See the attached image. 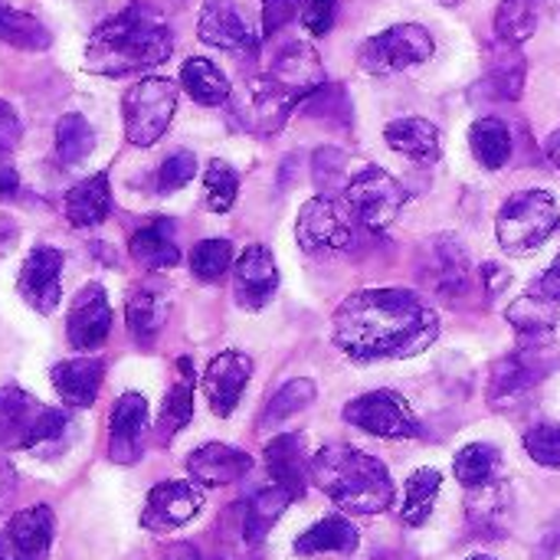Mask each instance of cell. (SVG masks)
I'll list each match as a JSON object with an SVG mask.
<instances>
[{
	"mask_svg": "<svg viewBox=\"0 0 560 560\" xmlns=\"http://www.w3.org/2000/svg\"><path fill=\"white\" fill-rule=\"evenodd\" d=\"M331 328L351 361H404L440 338V315L420 292L361 289L338 305Z\"/></svg>",
	"mask_w": 560,
	"mask_h": 560,
	"instance_id": "6da1fadb",
	"label": "cell"
},
{
	"mask_svg": "<svg viewBox=\"0 0 560 560\" xmlns=\"http://www.w3.org/2000/svg\"><path fill=\"white\" fill-rule=\"evenodd\" d=\"M174 52L171 26L148 3H131L108 16L85 46V69L98 75H128L167 62Z\"/></svg>",
	"mask_w": 560,
	"mask_h": 560,
	"instance_id": "7a4b0ae2",
	"label": "cell"
},
{
	"mask_svg": "<svg viewBox=\"0 0 560 560\" xmlns=\"http://www.w3.org/2000/svg\"><path fill=\"white\" fill-rule=\"evenodd\" d=\"M312 482L348 515H381L397 499L387 466L345 443L322 446L312 456Z\"/></svg>",
	"mask_w": 560,
	"mask_h": 560,
	"instance_id": "3957f363",
	"label": "cell"
},
{
	"mask_svg": "<svg viewBox=\"0 0 560 560\" xmlns=\"http://www.w3.org/2000/svg\"><path fill=\"white\" fill-rule=\"evenodd\" d=\"M72 420L59 407L39 404L20 387H0V450H26L33 456L59 453L69 443Z\"/></svg>",
	"mask_w": 560,
	"mask_h": 560,
	"instance_id": "277c9868",
	"label": "cell"
},
{
	"mask_svg": "<svg viewBox=\"0 0 560 560\" xmlns=\"http://www.w3.org/2000/svg\"><path fill=\"white\" fill-rule=\"evenodd\" d=\"M558 226V200L551 190H541V187L512 194L495 217V236L509 256H528V253L541 249L555 236Z\"/></svg>",
	"mask_w": 560,
	"mask_h": 560,
	"instance_id": "5b68a950",
	"label": "cell"
},
{
	"mask_svg": "<svg viewBox=\"0 0 560 560\" xmlns=\"http://www.w3.org/2000/svg\"><path fill=\"white\" fill-rule=\"evenodd\" d=\"M177 112V85L171 79H141L121 98L125 135L135 148H151L164 138Z\"/></svg>",
	"mask_w": 560,
	"mask_h": 560,
	"instance_id": "8992f818",
	"label": "cell"
},
{
	"mask_svg": "<svg viewBox=\"0 0 560 560\" xmlns=\"http://www.w3.org/2000/svg\"><path fill=\"white\" fill-rule=\"evenodd\" d=\"M433 36L427 26L420 23H397L387 26L377 36H368L358 49V66L371 75H390V72H404L410 66H420L427 59H433Z\"/></svg>",
	"mask_w": 560,
	"mask_h": 560,
	"instance_id": "52a82bcc",
	"label": "cell"
},
{
	"mask_svg": "<svg viewBox=\"0 0 560 560\" xmlns=\"http://www.w3.org/2000/svg\"><path fill=\"white\" fill-rule=\"evenodd\" d=\"M345 203L351 207L361 226L381 233L407 207V190L384 167H361L345 187Z\"/></svg>",
	"mask_w": 560,
	"mask_h": 560,
	"instance_id": "ba28073f",
	"label": "cell"
},
{
	"mask_svg": "<svg viewBox=\"0 0 560 560\" xmlns=\"http://www.w3.org/2000/svg\"><path fill=\"white\" fill-rule=\"evenodd\" d=\"M341 417L381 440H413L420 436V420L410 410V404L394 394V390H371L354 397L351 404H345Z\"/></svg>",
	"mask_w": 560,
	"mask_h": 560,
	"instance_id": "9c48e42d",
	"label": "cell"
},
{
	"mask_svg": "<svg viewBox=\"0 0 560 560\" xmlns=\"http://www.w3.org/2000/svg\"><path fill=\"white\" fill-rule=\"evenodd\" d=\"M354 226H358V217L351 213V207L345 200L318 194L299 210L295 240L305 253L348 249L354 240Z\"/></svg>",
	"mask_w": 560,
	"mask_h": 560,
	"instance_id": "30bf717a",
	"label": "cell"
},
{
	"mask_svg": "<svg viewBox=\"0 0 560 560\" xmlns=\"http://www.w3.org/2000/svg\"><path fill=\"white\" fill-rule=\"evenodd\" d=\"M548 348H518L515 354L495 361L492 377H489V407L499 413L515 410L518 404H525V397L548 377V361H545Z\"/></svg>",
	"mask_w": 560,
	"mask_h": 560,
	"instance_id": "8fae6325",
	"label": "cell"
},
{
	"mask_svg": "<svg viewBox=\"0 0 560 560\" xmlns=\"http://www.w3.org/2000/svg\"><path fill=\"white\" fill-rule=\"evenodd\" d=\"M420 282L443 299H459L469 292L472 262H469L466 249L459 246V240H453V236L427 240L423 256H420Z\"/></svg>",
	"mask_w": 560,
	"mask_h": 560,
	"instance_id": "7c38bea8",
	"label": "cell"
},
{
	"mask_svg": "<svg viewBox=\"0 0 560 560\" xmlns=\"http://www.w3.org/2000/svg\"><path fill=\"white\" fill-rule=\"evenodd\" d=\"M59 276H62V253L56 246H33L16 279L20 299L39 315H52L62 302Z\"/></svg>",
	"mask_w": 560,
	"mask_h": 560,
	"instance_id": "4fadbf2b",
	"label": "cell"
},
{
	"mask_svg": "<svg viewBox=\"0 0 560 560\" xmlns=\"http://www.w3.org/2000/svg\"><path fill=\"white\" fill-rule=\"evenodd\" d=\"M112 335V305H108V292L98 282H89L69 312L66 322V338L75 351H98Z\"/></svg>",
	"mask_w": 560,
	"mask_h": 560,
	"instance_id": "5bb4252c",
	"label": "cell"
},
{
	"mask_svg": "<svg viewBox=\"0 0 560 560\" xmlns=\"http://www.w3.org/2000/svg\"><path fill=\"white\" fill-rule=\"evenodd\" d=\"M148 433V400L141 394H121L108 417V459L118 466H135L144 453Z\"/></svg>",
	"mask_w": 560,
	"mask_h": 560,
	"instance_id": "9a60e30c",
	"label": "cell"
},
{
	"mask_svg": "<svg viewBox=\"0 0 560 560\" xmlns=\"http://www.w3.org/2000/svg\"><path fill=\"white\" fill-rule=\"evenodd\" d=\"M279 289V269L272 253L262 243H253L240 253V259L233 262V292L236 302L249 312H259L272 302Z\"/></svg>",
	"mask_w": 560,
	"mask_h": 560,
	"instance_id": "2e32d148",
	"label": "cell"
},
{
	"mask_svg": "<svg viewBox=\"0 0 560 560\" xmlns=\"http://www.w3.org/2000/svg\"><path fill=\"white\" fill-rule=\"evenodd\" d=\"M253 377V358L243 351H223L217 354L203 371V394L217 417H230L240 407V397Z\"/></svg>",
	"mask_w": 560,
	"mask_h": 560,
	"instance_id": "e0dca14e",
	"label": "cell"
},
{
	"mask_svg": "<svg viewBox=\"0 0 560 560\" xmlns=\"http://www.w3.org/2000/svg\"><path fill=\"white\" fill-rule=\"evenodd\" d=\"M197 36L217 49L230 52H256L259 36L253 33L249 20L233 0H207L197 20Z\"/></svg>",
	"mask_w": 560,
	"mask_h": 560,
	"instance_id": "ac0fdd59",
	"label": "cell"
},
{
	"mask_svg": "<svg viewBox=\"0 0 560 560\" xmlns=\"http://www.w3.org/2000/svg\"><path fill=\"white\" fill-rule=\"evenodd\" d=\"M203 509V492L190 482H161L148 492V505L141 512V525L148 532H174L187 525Z\"/></svg>",
	"mask_w": 560,
	"mask_h": 560,
	"instance_id": "d6986e66",
	"label": "cell"
},
{
	"mask_svg": "<svg viewBox=\"0 0 560 560\" xmlns=\"http://www.w3.org/2000/svg\"><path fill=\"white\" fill-rule=\"evenodd\" d=\"M52 528H56V518H52L49 505L23 509L0 532V555L23 560H43L49 555V545H52Z\"/></svg>",
	"mask_w": 560,
	"mask_h": 560,
	"instance_id": "ffe728a7",
	"label": "cell"
},
{
	"mask_svg": "<svg viewBox=\"0 0 560 560\" xmlns=\"http://www.w3.org/2000/svg\"><path fill=\"white\" fill-rule=\"evenodd\" d=\"M276 85H282L295 102H305L312 92H318L325 85V69L318 52L308 43H289L276 52L269 72H266Z\"/></svg>",
	"mask_w": 560,
	"mask_h": 560,
	"instance_id": "44dd1931",
	"label": "cell"
},
{
	"mask_svg": "<svg viewBox=\"0 0 560 560\" xmlns=\"http://www.w3.org/2000/svg\"><path fill=\"white\" fill-rule=\"evenodd\" d=\"M299 102L282 89L276 85L269 75H259L246 85V95L240 102V118L246 128L259 131V135H272L285 125V118L292 115Z\"/></svg>",
	"mask_w": 560,
	"mask_h": 560,
	"instance_id": "7402d4cb",
	"label": "cell"
},
{
	"mask_svg": "<svg viewBox=\"0 0 560 560\" xmlns=\"http://www.w3.org/2000/svg\"><path fill=\"white\" fill-rule=\"evenodd\" d=\"M266 469L272 486L302 499L312 479V459L305 456V440L299 433H282L266 446Z\"/></svg>",
	"mask_w": 560,
	"mask_h": 560,
	"instance_id": "603a6c76",
	"label": "cell"
},
{
	"mask_svg": "<svg viewBox=\"0 0 560 560\" xmlns=\"http://www.w3.org/2000/svg\"><path fill=\"white\" fill-rule=\"evenodd\" d=\"M509 325L518 335V348H555L558 305L528 289L522 299L509 305Z\"/></svg>",
	"mask_w": 560,
	"mask_h": 560,
	"instance_id": "cb8c5ba5",
	"label": "cell"
},
{
	"mask_svg": "<svg viewBox=\"0 0 560 560\" xmlns=\"http://www.w3.org/2000/svg\"><path fill=\"white\" fill-rule=\"evenodd\" d=\"M249 469H253V456L236 446H226V443H207L187 456L190 479L200 486H210V489L240 482Z\"/></svg>",
	"mask_w": 560,
	"mask_h": 560,
	"instance_id": "d4e9b609",
	"label": "cell"
},
{
	"mask_svg": "<svg viewBox=\"0 0 560 560\" xmlns=\"http://www.w3.org/2000/svg\"><path fill=\"white\" fill-rule=\"evenodd\" d=\"M512 492L509 486L499 479L492 486L482 489H469L466 499V515H469V528L482 538H505L512 528Z\"/></svg>",
	"mask_w": 560,
	"mask_h": 560,
	"instance_id": "484cf974",
	"label": "cell"
},
{
	"mask_svg": "<svg viewBox=\"0 0 560 560\" xmlns=\"http://www.w3.org/2000/svg\"><path fill=\"white\" fill-rule=\"evenodd\" d=\"M384 138L397 154L423 167L436 164L443 154V131L430 118H397L384 128Z\"/></svg>",
	"mask_w": 560,
	"mask_h": 560,
	"instance_id": "4316f807",
	"label": "cell"
},
{
	"mask_svg": "<svg viewBox=\"0 0 560 560\" xmlns=\"http://www.w3.org/2000/svg\"><path fill=\"white\" fill-rule=\"evenodd\" d=\"M49 381L56 387V394L69 404V407H92L98 397V387L105 381V364L98 358H72V361H59L49 371Z\"/></svg>",
	"mask_w": 560,
	"mask_h": 560,
	"instance_id": "83f0119b",
	"label": "cell"
},
{
	"mask_svg": "<svg viewBox=\"0 0 560 560\" xmlns=\"http://www.w3.org/2000/svg\"><path fill=\"white\" fill-rule=\"evenodd\" d=\"M62 213H66V220L75 230H89V226L105 223L108 213H112V184H108V174L102 171V174H92V177L72 184L66 190Z\"/></svg>",
	"mask_w": 560,
	"mask_h": 560,
	"instance_id": "f1b7e54d",
	"label": "cell"
},
{
	"mask_svg": "<svg viewBox=\"0 0 560 560\" xmlns=\"http://www.w3.org/2000/svg\"><path fill=\"white\" fill-rule=\"evenodd\" d=\"M479 85H482L486 98H502V102L522 98V92H525V56L518 52V46L495 43V49L489 52L486 79Z\"/></svg>",
	"mask_w": 560,
	"mask_h": 560,
	"instance_id": "f546056e",
	"label": "cell"
},
{
	"mask_svg": "<svg viewBox=\"0 0 560 560\" xmlns=\"http://www.w3.org/2000/svg\"><path fill=\"white\" fill-rule=\"evenodd\" d=\"M128 253L144 269H174L180 262V249L174 243V223L167 217L141 226L128 240Z\"/></svg>",
	"mask_w": 560,
	"mask_h": 560,
	"instance_id": "4dcf8cb0",
	"label": "cell"
},
{
	"mask_svg": "<svg viewBox=\"0 0 560 560\" xmlns=\"http://www.w3.org/2000/svg\"><path fill=\"white\" fill-rule=\"evenodd\" d=\"M361 545L358 528L341 518V515H328L322 522H315L308 532H302L295 538V555L302 558H315V555H354Z\"/></svg>",
	"mask_w": 560,
	"mask_h": 560,
	"instance_id": "1f68e13d",
	"label": "cell"
},
{
	"mask_svg": "<svg viewBox=\"0 0 560 560\" xmlns=\"http://www.w3.org/2000/svg\"><path fill=\"white\" fill-rule=\"evenodd\" d=\"M177 371H180V381L167 390L164 404H161V413L154 420V436L158 443H171L194 417V371H190V361H177Z\"/></svg>",
	"mask_w": 560,
	"mask_h": 560,
	"instance_id": "d6a6232c",
	"label": "cell"
},
{
	"mask_svg": "<svg viewBox=\"0 0 560 560\" xmlns=\"http://www.w3.org/2000/svg\"><path fill=\"white\" fill-rule=\"evenodd\" d=\"M180 89L197 102V105H207V108H217L223 102H230L233 89H230V79L220 72L217 62L203 59V56H190L184 66H180Z\"/></svg>",
	"mask_w": 560,
	"mask_h": 560,
	"instance_id": "836d02e7",
	"label": "cell"
},
{
	"mask_svg": "<svg viewBox=\"0 0 560 560\" xmlns=\"http://www.w3.org/2000/svg\"><path fill=\"white\" fill-rule=\"evenodd\" d=\"M469 148H472V158L486 171H499V167L509 164L515 138H512V128L502 118H479L469 128Z\"/></svg>",
	"mask_w": 560,
	"mask_h": 560,
	"instance_id": "e575fe53",
	"label": "cell"
},
{
	"mask_svg": "<svg viewBox=\"0 0 560 560\" xmlns=\"http://www.w3.org/2000/svg\"><path fill=\"white\" fill-rule=\"evenodd\" d=\"M125 318H128L131 338L141 348H148V345H154V338L161 335V328L167 322V299L151 289H138L125 302Z\"/></svg>",
	"mask_w": 560,
	"mask_h": 560,
	"instance_id": "d590c367",
	"label": "cell"
},
{
	"mask_svg": "<svg viewBox=\"0 0 560 560\" xmlns=\"http://www.w3.org/2000/svg\"><path fill=\"white\" fill-rule=\"evenodd\" d=\"M502 466H505V459H502L499 446H492V443H469L453 459V472L466 489H482V486L499 482Z\"/></svg>",
	"mask_w": 560,
	"mask_h": 560,
	"instance_id": "8d00e7d4",
	"label": "cell"
},
{
	"mask_svg": "<svg viewBox=\"0 0 560 560\" xmlns=\"http://www.w3.org/2000/svg\"><path fill=\"white\" fill-rule=\"evenodd\" d=\"M289 502H295V499L285 489H279V486L259 489L243 505V538H246V545H259L272 532V525L282 518V512L289 509Z\"/></svg>",
	"mask_w": 560,
	"mask_h": 560,
	"instance_id": "74e56055",
	"label": "cell"
},
{
	"mask_svg": "<svg viewBox=\"0 0 560 560\" xmlns=\"http://www.w3.org/2000/svg\"><path fill=\"white\" fill-rule=\"evenodd\" d=\"M548 10V0H502L495 10V36L499 43L522 46L535 36L541 26V16Z\"/></svg>",
	"mask_w": 560,
	"mask_h": 560,
	"instance_id": "f35d334b",
	"label": "cell"
},
{
	"mask_svg": "<svg viewBox=\"0 0 560 560\" xmlns=\"http://www.w3.org/2000/svg\"><path fill=\"white\" fill-rule=\"evenodd\" d=\"M443 476L436 469H417L407 486H404V505H400V522L407 528H423L433 515V505L440 499Z\"/></svg>",
	"mask_w": 560,
	"mask_h": 560,
	"instance_id": "ab89813d",
	"label": "cell"
},
{
	"mask_svg": "<svg viewBox=\"0 0 560 560\" xmlns=\"http://www.w3.org/2000/svg\"><path fill=\"white\" fill-rule=\"evenodd\" d=\"M0 43H7L13 49L39 52L52 43V36L33 13H23V10L10 7L7 0H0Z\"/></svg>",
	"mask_w": 560,
	"mask_h": 560,
	"instance_id": "60d3db41",
	"label": "cell"
},
{
	"mask_svg": "<svg viewBox=\"0 0 560 560\" xmlns=\"http://www.w3.org/2000/svg\"><path fill=\"white\" fill-rule=\"evenodd\" d=\"M95 151V131L85 115L69 112L56 121V158L62 164H82Z\"/></svg>",
	"mask_w": 560,
	"mask_h": 560,
	"instance_id": "b9f144b4",
	"label": "cell"
},
{
	"mask_svg": "<svg viewBox=\"0 0 560 560\" xmlns=\"http://www.w3.org/2000/svg\"><path fill=\"white\" fill-rule=\"evenodd\" d=\"M233 269V243L230 240H200L190 249V272L200 282H220Z\"/></svg>",
	"mask_w": 560,
	"mask_h": 560,
	"instance_id": "7bdbcfd3",
	"label": "cell"
},
{
	"mask_svg": "<svg viewBox=\"0 0 560 560\" xmlns=\"http://www.w3.org/2000/svg\"><path fill=\"white\" fill-rule=\"evenodd\" d=\"M312 400H315V384H312L308 377L289 381V384L279 387V394L269 400V407H266V413H262V427H279V423H285L289 417L302 413Z\"/></svg>",
	"mask_w": 560,
	"mask_h": 560,
	"instance_id": "ee69618b",
	"label": "cell"
},
{
	"mask_svg": "<svg viewBox=\"0 0 560 560\" xmlns=\"http://www.w3.org/2000/svg\"><path fill=\"white\" fill-rule=\"evenodd\" d=\"M203 190H207V207L213 213H226L236 203L240 194V174L226 164V161H210L207 174H203Z\"/></svg>",
	"mask_w": 560,
	"mask_h": 560,
	"instance_id": "f6af8a7d",
	"label": "cell"
},
{
	"mask_svg": "<svg viewBox=\"0 0 560 560\" xmlns=\"http://www.w3.org/2000/svg\"><path fill=\"white\" fill-rule=\"evenodd\" d=\"M312 177H315V187L325 194V197H335L338 190L348 187V158L335 148H318L315 158H312Z\"/></svg>",
	"mask_w": 560,
	"mask_h": 560,
	"instance_id": "bcb514c9",
	"label": "cell"
},
{
	"mask_svg": "<svg viewBox=\"0 0 560 560\" xmlns=\"http://www.w3.org/2000/svg\"><path fill=\"white\" fill-rule=\"evenodd\" d=\"M525 453L545 469H560V423L532 427L525 433Z\"/></svg>",
	"mask_w": 560,
	"mask_h": 560,
	"instance_id": "7dc6e473",
	"label": "cell"
},
{
	"mask_svg": "<svg viewBox=\"0 0 560 560\" xmlns=\"http://www.w3.org/2000/svg\"><path fill=\"white\" fill-rule=\"evenodd\" d=\"M194 174H197V158L190 151H174L158 167V194H174V190L187 187L194 180Z\"/></svg>",
	"mask_w": 560,
	"mask_h": 560,
	"instance_id": "c3c4849f",
	"label": "cell"
},
{
	"mask_svg": "<svg viewBox=\"0 0 560 560\" xmlns=\"http://www.w3.org/2000/svg\"><path fill=\"white\" fill-rule=\"evenodd\" d=\"M305 0H262V36H276L295 16H302Z\"/></svg>",
	"mask_w": 560,
	"mask_h": 560,
	"instance_id": "681fc988",
	"label": "cell"
},
{
	"mask_svg": "<svg viewBox=\"0 0 560 560\" xmlns=\"http://www.w3.org/2000/svg\"><path fill=\"white\" fill-rule=\"evenodd\" d=\"M335 13H338V0H305L302 7V26L312 36H328L335 26Z\"/></svg>",
	"mask_w": 560,
	"mask_h": 560,
	"instance_id": "f907efd6",
	"label": "cell"
},
{
	"mask_svg": "<svg viewBox=\"0 0 560 560\" xmlns=\"http://www.w3.org/2000/svg\"><path fill=\"white\" fill-rule=\"evenodd\" d=\"M20 138H23V121H20V115L13 112V105L0 98V148L10 151V148L20 144Z\"/></svg>",
	"mask_w": 560,
	"mask_h": 560,
	"instance_id": "816d5d0a",
	"label": "cell"
},
{
	"mask_svg": "<svg viewBox=\"0 0 560 560\" xmlns=\"http://www.w3.org/2000/svg\"><path fill=\"white\" fill-rule=\"evenodd\" d=\"M479 279H482V292H486L489 299H495L502 289H509V285H512V276H509L499 262H486V266H479Z\"/></svg>",
	"mask_w": 560,
	"mask_h": 560,
	"instance_id": "f5cc1de1",
	"label": "cell"
},
{
	"mask_svg": "<svg viewBox=\"0 0 560 560\" xmlns=\"http://www.w3.org/2000/svg\"><path fill=\"white\" fill-rule=\"evenodd\" d=\"M541 299H548V302H555V305H560V253H558V259L551 262V269L532 285Z\"/></svg>",
	"mask_w": 560,
	"mask_h": 560,
	"instance_id": "db71d44e",
	"label": "cell"
},
{
	"mask_svg": "<svg viewBox=\"0 0 560 560\" xmlns=\"http://www.w3.org/2000/svg\"><path fill=\"white\" fill-rule=\"evenodd\" d=\"M16 240H20V226H16V220H13L10 213H3V210H0V259L16 246Z\"/></svg>",
	"mask_w": 560,
	"mask_h": 560,
	"instance_id": "11a10c76",
	"label": "cell"
},
{
	"mask_svg": "<svg viewBox=\"0 0 560 560\" xmlns=\"http://www.w3.org/2000/svg\"><path fill=\"white\" fill-rule=\"evenodd\" d=\"M20 187V174L10 161V151L0 148V194H13Z\"/></svg>",
	"mask_w": 560,
	"mask_h": 560,
	"instance_id": "9f6ffc18",
	"label": "cell"
},
{
	"mask_svg": "<svg viewBox=\"0 0 560 560\" xmlns=\"http://www.w3.org/2000/svg\"><path fill=\"white\" fill-rule=\"evenodd\" d=\"M13 492H16V469L7 459H0V512L10 505Z\"/></svg>",
	"mask_w": 560,
	"mask_h": 560,
	"instance_id": "6f0895ef",
	"label": "cell"
},
{
	"mask_svg": "<svg viewBox=\"0 0 560 560\" xmlns=\"http://www.w3.org/2000/svg\"><path fill=\"white\" fill-rule=\"evenodd\" d=\"M545 151H548V161H551V164H555V167L560 171V128L555 131V135H551V138H548Z\"/></svg>",
	"mask_w": 560,
	"mask_h": 560,
	"instance_id": "680465c9",
	"label": "cell"
},
{
	"mask_svg": "<svg viewBox=\"0 0 560 560\" xmlns=\"http://www.w3.org/2000/svg\"><path fill=\"white\" fill-rule=\"evenodd\" d=\"M443 7H459V0H440Z\"/></svg>",
	"mask_w": 560,
	"mask_h": 560,
	"instance_id": "91938a15",
	"label": "cell"
},
{
	"mask_svg": "<svg viewBox=\"0 0 560 560\" xmlns=\"http://www.w3.org/2000/svg\"><path fill=\"white\" fill-rule=\"evenodd\" d=\"M466 560H495V558H489V555H472V558H466Z\"/></svg>",
	"mask_w": 560,
	"mask_h": 560,
	"instance_id": "94428289",
	"label": "cell"
},
{
	"mask_svg": "<svg viewBox=\"0 0 560 560\" xmlns=\"http://www.w3.org/2000/svg\"><path fill=\"white\" fill-rule=\"evenodd\" d=\"M0 560H23V558H10V555H0Z\"/></svg>",
	"mask_w": 560,
	"mask_h": 560,
	"instance_id": "6125c7cd",
	"label": "cell"
}]
</instances>
